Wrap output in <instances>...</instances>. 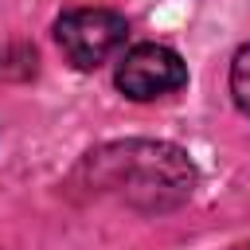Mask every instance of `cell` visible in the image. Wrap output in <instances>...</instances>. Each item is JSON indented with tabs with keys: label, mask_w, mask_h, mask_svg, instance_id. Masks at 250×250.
Wrapping results in <instances>:
<instances>
[{
	"label": "cell",
	"mask_w": 250,
	"mask_h": 250,
	"mask_svg": "<svg viewBox=\"0 0 250 250\" xmlns=\"http://www.w3.org/2000/svg\"><path fill=\"white\" fill-rule=\"evenodd\" d=\"M94 191L117 195L141 211H172L195 191V168L168 141H117L82 164Z\"/></svg>",
	"instance_id": "6da1fadb"
},
{
	"label": "cell",
	"mask_w": 250,
	"mask_h": 250,
	"mask_svg": "<svg viewBox=\"0 0 250 250\" xmlns=\"http://www.w3.org/2000/svg\"><path fill=\"white\" fill-rule=\"evenodd\" d=\"M125 35H129L125 16H117L109 8H74V12L59 16V23H55L59 47L78 70L102 66L109 55H117Z\"/></svg>",
	"instance_id": "7a4b0ae2"
},
{
	"label": "cell",
	"mask_w": 250,
	"mask_h": 250,
	"mask_svg": "<svg viewBox=\"0 0 250 250\" xmlns=\"http://www.w3.org/2000/svg\"><path fill=\"white\" fill-rule=\"evenodd\" d=\"M230 94H234V102H238V109L250 117V43L234 55V62H230Z\"/></svg>",
	"instance_id": "277c9868"
},
{
	"label": "cell",
	"mask_w": 250,
	"mask_h": 250,
	"mask_svg": "<svg viewBox=\"0 0 250 250\" xmlns=\"http://www.w3.org/2000/svg\"><path fill=\"white\" fill-rule=\"evenodd\" d=\"M184 82H188V66L164 43H141V47L125 51V59L117 62V90L133 102L164 98V94L180 90Z\"/></svg>",
	"instance_id": "3957f363"
}]
</instances>
